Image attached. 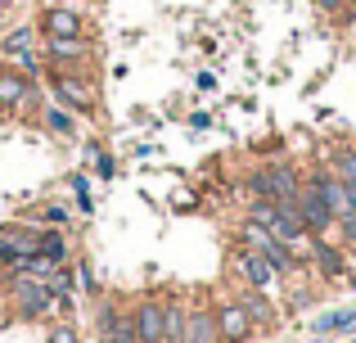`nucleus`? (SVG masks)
<instances>
[{
  "label": "nucleus",
  "mask_w": 356,
  "mask_h": 343,
  "mask_svg": "<svg viewBox=\"0 0 356 343\" xmlns=\"http://www.w3.org/2000/svg\"><path fill=\"white\" fill-rule=\"evenodd\" d=\"M81 343H99V339H81Z\"/></svg>",
  "instance_id": "obj_26"
},
{
  "label": "nucleus",
  "mask_w": 356,
  "mask_h": 343,
  "mask_svg": "<svg viewBox=\"0 0 356 343\" xmlns=\"http://www.w3.org/2000/svg\"><path fill=\"white\" fill-rule=\"evenodd\" d=\"M136 321V343H163V298H140L131 308Z\"/></svg>",
  "instance_id": "obj_8"
},
{
  "label": "nucleus",
  "mask_w": 356,
  "mask_h": 343,
  "mask_svg": "<svg viewBox=\"0 0 356 343\" xmlns=\"http://www.w3.org/2000/svg\"><path fill=\"white\" fill-rule=\"evenodd\" d=\"M230 262H235V276L243 285H248V289H261V294H270L275 289L280 280H284V276L275 271V262H270V257H261V253H252V248H235V257H230Z\"/></svg>",
  "instance_id": "obj_2"
},
{
  "label": "nucleus",
  "mask_w": 356,
  "mask_h": 343,
  "mask_svg": "<svg viewBox=\"0 0 356 343\" xmlns=\"http://www.w3.org/2000/svg\"><path fill=\"white\" fill-rule=\"evenodd\" d=\"M212 317H217V330H221V343H248L257 335V326H252V317L243 312L239 298H226L212 308Z\"/></svg>",
  "instance_id": "obj_4"
},
{
  "label": "nucleus",
  "mask_w": 356,
  "mask_h": 343,
  "mask_svg": "<svg viewBox=\"0 0 356 343\" xmlns=\"http://www.w3.org/2000/svg\"><path fill=\"white\" fill-rule=\"evenodd\" d=\"M239 303H243V312L252 317V326H257V330H270V326L280 321V317H275V303H270L261 289H243Z\"/></svg>",
  "instance_id": "obj_14"
},
{
  "label": "nucleus",
  "mask_w": 356,
  "mask_h": 343,
  "mask_svg": "<svg viewBox=\"0 0 356 343\" xmlns=\"http://www.w3.org/2000/svg\"><path fill=\"white\" fill-rule=\"evenodd\" d=\"M181 343H221V330H217V317H212V308H190Z\"/></svg>",
  "instance_id": "obj_12"
},
{
  "label": "nucleus",
  "mask_w": 356,
  "mask_h": 343,
  "mask_svg": "<svg viewBox=\"0 0 356 343\" xmlns=\"http://www.w3.org/2000/svg\"><path fill=\"white\" fill-rule=\"evenodd\" d=\"M330 172L339 176L343 185H352V190H356V150L339 145V150H334V159H330Z\"/></svg>",
  "instance_id": "obj_16"
},
{
  "label": "nucleus",
  "mask_w": 356,
  "mask_h": 343,
  "mask_svg": "<svg viewBox=\"0 0 356 343\" xmlns=\"http://www.w3.org/2000/svg\"><path fill=\"white\" fill-rule=\"evenodd\" d=\"M312 343H330V335H316V339H312Z\"/></svg>",
  "instance_id": "obj_23"
},
{
  "label": "nucleus",
  "mask_w": 356,
  "mask_h": 343,
  "mask_svg": "<svg viewBox=\"0 0 356 343\" xmlns=\"http://www.w3.org/2000/svg\"><path fill=\"white\" fill-rule=\"evenodd\" d=\"M14 68L23 72V77H36V72H41V59H36L32 50H14Z\"/></svg>",
  "instance_id": "obj_20"
},
{
  "label": "nucleus",
  "mask_w": 356,
  "mask_h": 343,
  "mask_svg": "<svg viewBox=\"0 0 356 343\" xmlns=\"http://www.w3.org/2000/svg\"><path fill=\"white\" fill-rule=\"evenodd\" d=\"M41 122L50 127L54 136H77V118H72L68 109H59V104H54V109H45V113H41Z\"/></svg>",
  "instance_id": "obj_19"
},
{
  "label": "nucleus",
  "mask_w": 356,
  "mask_h": 343,
  "mask_svg": "<svg viewBox=\"0 0 356 343\" xmlns=\"http://www.w3.org/2000/svg\"><path fill=\"white\" fill-rule=\"evenodd\" d=\"M36 253H41L45 262H63V257H68V239H63L59 230H41V239H36Z\"/></svg>",
  "instance_id": "obj_18"
},
{
  "label": "nucleus",
  "mask_w": 356,
  "mask_h": 343,
  "mask_svg": "<svg viewBox=\"0 0 356 343\" xmlns=\"http://www.w3.org/2000/svg\"><path fill=\"white\" fill-rule=\"evenodd\" d=\"M32 95H36L32 77H23L18 68H9V63H5V68H0V113H9V118L23 113V109L32 104Z\"/></svg>",
  "instance_id": "obj_6"
},
{
  "label": "nucleus",
  "mask_w": 356,
  "mask_h": 343,
  "mask_svg": "<svg viewBox=\"0 0 356 343\" xmlns=\"http://www.w3.org/2000/svg\"><path fill=\"white\" fill-rule=\"evenodd\" d=\"M50 63H86L90 59V41L86 36H63V41H45Z\"/></svg>",
  "instance_id": "obj_15"
},
{
  "label": "nucleus",
  "mask_w": 356,
  "mask_h": 343,
  "mask_svg": "<svg viewBox=\"0 0 356 343\" xmlns=\"http://www.w3.org/2000/svg\"><path fill=\"white\" fill-rule=\"evenodd\" d=\"M321 14H330V18H339V14H348V0H312Z\"/></svg>",
  "instance_id": "obj_21"
},
{
  "label": "nucleus",
  "mask_w": 356,
  "mask_h": 343,
  "mask_svg": "<svg viewBox=\"0 0 356 343\" xmlns=\"http://www.w3.org/2000/svg\"><path fill=\"white\" fill-rule=\"evenodd\" d=\"M293 208H298V217H302V226L312 230V235H321V230L334 221V212H330V203H325V194L316 190L312 181H302V190H298Z\"/></svg>",
  "instance_id": "obj_7"
},
{
  "label": "nucleus",
  "mask_w": 356,
  "mask_h": 343,
  "mask_svg": "<svg viewBox=\"0 0 356 343\" xmlns=\"http://www.w3.org/2000/svg\"><path fill=\"white\" fill-rule=\"evenodd\" d=\"M50 343H81V339H77V330H72V326H59L50 335Z\"/></svg>",
  "instance_id": "obj_22"
},
{
  "label": "nucleus",
  "mask_w": 356,
  "mask_h": 343,
  "mask_svg": "<svg viewBox=\"0 0 356 343\" xmlns=\"http://www.w3.org/2000/svg\"><path fill=\"white\" fill-rule=\"evenodd\" d=\"M248 190H252V199H275V203L298 199V190H302V172H298L293 163H270V168H261V172L248 176Z\"/></svg>",
  "instance_id": "obj_1"
},
{
  "label": "nucleus",
  "mask_w": 356,
  "mask_h": 343,
  "mask_svg": "<svg viewBox=\"0 0 356 343\" xmlns=\"http://www.w3.org/2000/svg\"><path fill=\"white\" fill-rule=\"evenodd\" d=\"M248 221H257V226H266L270 235H275V226H280V203L275 199H252L248 203Z\"/></svg>",
  "instance_id": "obj_17"
},
{
  "label": "nucleus",
  "mask_w": 356,
  "mask_h": 343,
  "mask_svg": "<svg viewBox=\"0 0 356 343\" xmlns=\"http://www.w3.org/2000/svg\"><path fill=\"white\" fill-rule=\"evenodd\" d=\"M185 317H190L185 298L167 294V298H163V343H181V335H185Z\"/></svg>",
  "instance_id": "obj_13"
},
{
  "label": "nucleus",
  "mask_w": 356,
  "mask_h": 343,
  "mask_svg": "<svg viewBox=\"0 0 356 343\" xmlns=\"http://www.w3.org/2000/svg\"><path fill=\"white\" fill-rule=\"evenodd\" d=\"M348 14H352V18H356V0H348Z\"/></svg>",
  "instance_id": "obj_24"
},
{
  "label": "nucleus",
  "mask_w": 356,
  "mask_h": 343,
  "mask_svg": "<svg viewBox=\"0 0 356 343\" xmlns=\"http://www.w3.org/2000/svg\"><path fill=\"white\" fill-rule=\"evenodd\" d=\"M50 86H54V104L68 109L72 118H86L90 109H95V95H90V86H86V81H77L72 72H54Z\"/></svg>",
  "instance_id": "obj_5"
},
{
  "label": "nucleus",
  "mask_w": 356,
  "mask_h": 343,
  "mask_svg": "<svg viewBox=\"0 0 356 343\" xmlns=\"http://www.w3.org/2000/svg\"><path fill=\"white\" fill-rule=\"evenodd\" d=\"M312 262H316V271H321L325 280H343V276H348V248L330 244V239H316Z\"/></svg>",
  "instance_id": "obj_11"
},
{
  "label": "nucleus",
  "mask_w": 356,
  "mask_h": 343,
  "mask_svg": "<svg viewBox=\"0 0 356 343\" xmlns=\"http://www.w3.org/2000/svg\"><path fill=\"white\" fill-rule=\"evenodd\" d=\"M5 271H9V266H5V262H0V280H5Z\"/></svg>",
  "instance_id": "obj_25"
},
{
  "label": "nucleus",
  "mask_w": 356,
  "mask_h": 343,
  "mask_svg": "<svg viewBox=\"0 0 356 343\" xmlns=\"http://www.w3.org/2000/svg\"><path fill=\"white\" fill-rule=\"evenodd\" d=\"M45 41H63V36H86V18L77 14V5H50L36 18Z\"/></svg>",
  "instance_id": "obj_3"
},
{
  "label": "nucleus",
  "mask_w": 356,
  "mask_h": 343,
  "mask_svg": "<svg viewBox=\"0 0 356 343\" xmlns=\"http://www.w3.org/2000/svg\"><path fill=\"white\" fill-rule=\"evenodd\" d=\"M99 343H136V321L131 308H99Z\"/></svg>",
  "instance_id": "obj_10"
},
{
  "label": "nucleus",
  "mask_w": 356,
  "mask_h": 343,
  "mask_svg": "<svg viewBox=\"0 0 356 343\" xmlns=\"http://www.w3.org/2000/svg\"><path fill=\"white\" fill-rule=\"evenodd\" d=\"M36 239H41V230L32 226H0V262L14 266L18 257L36 253Z\"/></svg>",
  "instance_id": "obj_9"
}]
</instances>
